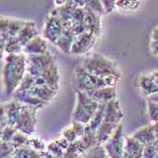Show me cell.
I'll return each mask as SVG.
<instances>
[{"label":"cell","instance_id":"cell-1","mask_svg":"<svg viewBox=\"0 0 158 158\" xmlns=\"http://www.w3.org/2000/svg\"><path fill=\"white\" fill-rule=\"evenodd\" d=\"M8 126L15 127L26 135L35 132L36 125V109L29 107L17 100L3 104Z\"/></svg>","mask_w":158,"mask_h":158},{"label":"cell","instance_id":"cell-2","mask_svg":"<svg viewBox=\"0 0 158 158\" xmlns=\"http://www.w3.org/2000/svg\"><path fill=\"white\" fill-rule=\"evenodd\" d=\"M1 81L7 95L14 94L26 74V55L24 53L4 56Z\"/></svg>","mask_w":158,"mask_h":158},{"label":"cell","instance_id":"cell-3","mask_svg":"<svg viewBox=\"0 0 158 158\" xmlns=\"http://www.w3.org/2000/svg\"><path fill=\"white\" fill-rule=\"evenodd\" d=\"M81 66L86 72L104 80L108 87H117L121 77L118 63L97 52L86 58Z\"/></svg>","mask_w":158,"mask_h":158},{"label":"cell","instance_id":"cell-4","mask_svg":"<svg viewBox=\"0 0 158 158\" xmlns=\"http://www.w3.org/2000/svg\"><path fill=\"white\" fill-rule=\"evenodd\" d=\"M98 106L99 104L92 100L86 92L77 91V103L73 114V121L87 125L96 113Z\"/></svg>","mask_w":158,"mask_h":158},{"label":"cell","instance_id":"cell-5","mask_svg":"<svg viewBox=\"0 0 158 158\" xmlns=\"http://www.w3.org/2000/svg\"><path fill=\"white\" fill-rule=\"evenodd\" d=\"M74 87L76 91L88 92L108 86L104 80L86 72L83 68H81V66H80L75 71Z\"/></svg>","mask_w":158,"mask_h":158},{"label":"cell","instance_id":"cell-6","mask_svg":"<svg viewBox=\"0 0 158 158\" xmlns=\"http://www.w3.org/2000/svg\"><path fill=\"white\" fill-rule=\"evenodd\" d=\"M124 144H125V136L123 125L120 124L117 127L116 131L106 141L102 146L106 151L109 158H123L124 156Z\"/></svg>","mask_w":158,"mask_h":158},{"label":"cell","instance_id":"cell-7","mask_svg":"<svg viewBox=\"0 0 158 158\" xmlns=\"http://www.w3.org/2000/svg\"><path fill=\"white\" fill-rule=\"evenodd\" d=\"M96 39L97 36H95L93 34L89 32H85L81 35L75 36L70 53L75 55L84 54L94 46L96 43Z\"/></svg>","mask_w":158,"mask_h":158},{"label":"cell","instance_id":"cell-8","mask_svg":"<svg viewBox=\"0 0 158 158\" xmlns=\"http://www.w3.org/2000/svg\"><path fill=\"white\" fill-rule=\"evenodd\" d=\"M64 30V26L59 17L56 15L50 14L49 18L46 20L45 26L44 29V35L51 42L54 44L58 41V39L62 35Z\"/></svg>","mask_w":158,"mask_h":158},{"label":"cell","instance_id":"cell-9","mask_svg":"<svg viewBox=\"0 0 158 158\" xmlns=\"http://www.w3.org/2000/svg\"><path fill=\"white\" fill-rule=\"evenodd\" d=\"M123 117H124V114L120 107V103L117 98L105 104L103 121L119 125L121 124L120 122Z\"/></svg>","mask_w":158,"mask_h":158},{"label":"cell","instance_id":"cell-10","mask_svg":"<svg viewBox=\"0 0 158 158\" xmlns=\"http://www.w3.org/2000/svg\"><path fill=\"white\" fill-rule=\"evenodd\" d=\"M137 87L140 93L147 98L158 92V89L151 73H141L137 78Z\"/></svg>","mask_w":158,"mask_h":158},{"label":"cell","instance_id":"cell-11","mask_svg":"<svg viewBox=\"0 0 158 158\" xmlns=\"http://www.w3.org/2000/svg\"><path fill=\"white\" fill-rule=\"evenodd\" d=\"M86 93L92 100L98 104H104L117 98V87H104Z\"/></svg>","mask_w":158,"mask_h":158},{"label":"cell","instance_id":"cell-12","mask_svg":"<svg viewBox=\"0 0 158 158\" xmlns=\"http://www.w3.org/2000/svg\"><path fill=\"white\" fill-rule=\"evenodd\" d=\"M23 52L27 55H39L44 54L48 51L45 41L41 36L37 35L24 46Z\"/></svg>","mask_w":158,"mask_h":158},{"label":"cell","instance_id":"cell-13","mask_svg":"<svg viewBox=\"0 0 158 158\" xmlns=\"http://www.w3.org/2000/svg\"><path fill=\"white\" fill-rule=\"evenodd\" d=\"M131 136L144 146L152 145L156 142V137L154 135L152 124H149L146 127L138 129Z\"/></svg>","mask_w":158,"mask_h":158},{"label":"cell","instance_id":"cell-14","mask_svg":"<svg viewBox=\"0 0 158 158\" xmlns=\"http://www.w3.org/2000/svg\"><path fill=\"white\" fill-rule=\"evenodd\" d=\"M144 147L145 146L136 141L131 135L125 136L124 151L130 156L133 158H142Z\"/></svg>","mask_w":158,"mask_h":158},{"label":"cell","instance_id":"cell-15","mask_svg":"<svg viewBox=\"0 0 158 158\" xmlns=\"http://www.w3.org/2000/svg\"><path fill=\"white\" fill-rule=\"evenodd\" d=\"M37 35H38V31L35 27V24L31 21H26L24 27L21 29V31L19 32V34L17 35L16 37H17V40L19 41L20 44L24 48L32 39H34Z\"/></svg>","mask_w":158,"mask_h":158},{"label":"cell","instance_id":"cell-16","mask_svg":"<svg viewBox=\"0 0 158 158\" xmlns=\"http://www.w3.org/2000/svg\"><path fill=\"white\" fill-rule=\"evenodd\" d=\"M118 127V125H117V124H112V123L104 121L102 122L96 131L98 145L102 146L106 141H108L109 138L116 131Z\"/></svg>","mask_w":158,"mask_h":158},{"label":"cell","instance_id":"cell-17","mask_svg":"<svg viewBox=\"0 0 158 158\" xmlns=\"http://www.w3.org/2000/svg\"><path fill=\"white\" fill-rule=\"evenodd\" d=\"M14 156L16 158H42L41 153L27 145L15 148Z\"/></svg>","mask_w":158,"mask_h":158},{"label":"cell","instance_id":"cell-18","mask_svg":"<svg viewBox=\"0 0 158 158\" xmlns=\"http://www.w3.org/2000/svg\"><path fill=\"white\" fill-rule=\"evenodd\" d=\"M6 54H18L23 51V46L20 44L17 37H11L7 39L4 44Z\"/></svg>","mask_w":158,"mask_h":158},{"label":"cell","instance_id":"cell-19","mask_svg":"<svg viewBox=\"0 0 158 158\" xmlns=\"http://www.w3.org/2000/svg\"><path fill=\"white\" fill-rule=\"evenodd\" d=\"M140 1H116V8L125 12H133L139 8Z\"/></svg>","mask_w":158,"mask_h":158},{"label":"cell","instance_id":"cell-20","mask_svg":"<svg viewBox=\"0 0 158 158\" xmlns=\"http://www.w3.org/2000/svg\"><path fill=\"white\" fill-rule=\"evenodd\" d=\"M83 158H109L102 146H96L86 151Z\"/></svg>","mask_w":158,"mask_h":158},{"label":"cell","instance_id":"cell-21","mask_svg":"<svg viewBox=\"0 0 158 158\" xmlns=\"http://www.w3.org/2000/svg\"><path fill=\"white\" fill-rule=\"evenodd\" d=\"M15 147L11 143L0 139V158H8L15 153Z\"/></svg>","mask_w":158,"mask_h":158},{"label":"cell","instance_id":"cell-22","mask_svg":"<svg viewBox=\"0 0 158 158\" xmlns=\"http://www.w3.org/2000/svg\"><path fill=\"white\" fill-rule=\"evenodd\" d=\"M147 114L152 123L158 122V104L147 99Z\"/></svg>","mask_w":158,"mask_h":158},{"label":"cell","instance_id":"cell-23","mask_svg":"<svg viewBox=\"0 0 158 158\" xmlns=\"http://www.w3.org/2000/svg\"><path fill=\"white\" fill-rule=\"evenodd\" d=\"M150 50L154 56L158 57V25H156L151 35L150 40Z\"/></svg>","mask_w":158,"mask_h":158},{"label":"cell","instance_id":"cell-24","mask_svg":"<svg viewBox=\"0 0 158 158\" xmlns=\"http://www.w3.org/2000/svg\"><path fill=\"white\" fill-rule=\"evenodd\" d=\"M155 144V143H154ZM149 145L144 147V152H143V156L142 158H156V151L155 145Z\"/></svg>","mask_w":158,"mask_h":158},{"label":"cell","instance_id":"cell-25","mask_svg":"<svg viewBox=\"0 0 158 158\" xmlns=\"http://www.w3.org/2000/svg\"><path fill=\"white\" fill-rule=\"evenodd\" d=\"M102 7L104 13L110 14L116 9V1H102Z\"/></svg>","mask_w":158,"mask_h":158},{"label":"cell","instance_id":"cell-26","mask_svg":"<svg viewBox=\"0 0 158 158\" xmlns=\"http://www.w3.org/2000/svg\"><path fill=\"white\" fill-rule=\"evenodd\" d=\"M152 124V127H153V131H154V135L156 137V141L158 140V122L156 123H151Z\"/></svg>","mask_w":158,"mask_h":158},{"label":"cell","instance_id":"cell-27","mask_svg":"<svg viewBox=\"0 0 158 158\" xmlns=\"http://www.w3.org/2000/svg\"><path fill=\"white\" fill-rule=\"evenodd\" d=\"M147 99L158 104V92L157 93H156V94H154V95H152V96H150L149 98H147Z\"/></svg>","mask_w":158,"mask_h":158},{"label":"cell","instance_id":"cell-28","mask_svg":"<svg viewBox=\"0 0 158 158\" xmlns=\"http://www.w3.org/2000/svg\"><path fill=\"white\" fill-rule=\"evenodd\" d=\"M5 56V48H4V44L0 42V59L4 58Z\"/></svg>","mask_w":158,"mask_h":158},{"label":"cell","instance_id":"cell-29","mask_svg":"<svg viewBox=\"0 0 158 158\" xmlns=\"http://www.w3.org/2000/svg\"><path fill=\"white\" fill-rule=\"evenodd\" d=\"M152 75H153V77H154L155 82H156V87H157V89H158V71H156V72H154V73H152Z\"/></svg>","mask_w":158,"mask_h":158},{"label":"cell","instance_id":"cell-30","mask_svg":"<svg viewBox=\"0 0 158 158\" xmlns=\"http://www.w3.org/2000/svg\"><path fill=\"white\" fill-rule=\"evenodd\" d=\"M155 147H156V156H157L158 157V140H156V142H155Z\"/></svg>","mask_w":158,"mask_h":158},{"label":"cell","instance_id":"cell-31","mask_svg":"<svg viewBox=\"0 0 158 158\" xmlns=\"http://www.w3.org/2000/svg\"><path fill=\"white\" fill-rule=\"evenodd\" d=\"M123 158H133L132 156H130L129 155H127V153H124V156H123Z\"/></svg>","mask_w":158,"mask_h":158},{"label":"cell","instance_id":"cell-32","mask_svg":"<svg viewBox=\"0 0 158 158\" xmlns=\"http://www.w3.org/2000/svg\"><path fill=\"white\" fill-rule=\"evenodd\" d=\"M0 42H1V43H3V42H2V36H1V34H0Z\"/></svg>","mask_w":158,"mask_h":158},{"label":"cell","instance_id":"cell-33","mask_svg":"<svg viewBox=\"0 0 158 158\" xmlns=\"http://www.w3.org/2000/svg\"><path fill=\"white\" fill-rule=\"evenodd\" d=\"M8 158H16V157H15V156L13 155L12 156H10V157H8Z\"/></svg>","mask_w":158,"mask_h":158}]
</instances>
